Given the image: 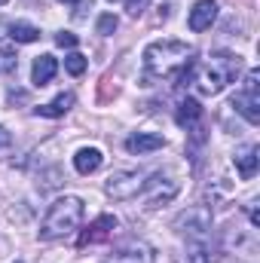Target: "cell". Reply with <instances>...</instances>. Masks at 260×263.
Listing matches in <instances>:
<instances>
[{"label":"cell","mask_w":260,"mask_h":263,"mask_svg":"<svg viewBox=\"0 0 260 263\" xmlns=\"http://www.w3.org/2000/svg\"><path fill=\"white\" fill-rule=\"evenodd\" d=\"M193 46L184 40H153L144 49V80L162 83V80H184L193 73Z\"/></svg>","instance_id":"1"},{"label":"cell","mask_w":260,"mask_h":263,"mask_svg":"<svg viewBox=\"0 0 260 263\" xmlns=\"http://www.w3.org/2000/svg\"><path fill=\"white\" fill-rule=\"evenodd\" d=\"M242 70V59L233 52H214L205 65L193 67V83L202 95H220Z\"/></svg>","instance_id":"2"},{"label":"cell","mask_w":260,"mask_h":263,"mask_svg":"<svg viewBox=\"0 0 260 263\" xmlns=\"http://www.w3.org/2000/svg\"><path fill=\"white\" fill-rule=\"evenodd\" d=\"M83 199L80 196H62L55 199L40 223V239L43 242H55V239H65L73 230H80L83 223Z\"/></svg>","instance_id":"3"},{"label":"cell","mask_w":260,"mask_h":263,"mask_svg":"<svg viewBox=\"0 0 260 263\" xmlns=\"http://www.w3.org/2000/svg\"><path fill=\"white\" fill-rule=\"evenodd\" d=\"M175 230L181 236H190V239H205L208 230H211V208L208 205H193V208L181 211L178 220H175Z\"/></svg>","instance_id":"4"},{"label":"cell","mask_w":260,"mask_h":263,"mask_svg":"<svg viewBox=\"0 0 260 263\" xmlns=\"http://www.w3.org/2000/svg\"><path fill=\"white\" fill-rule=\"evenodd\" d=\"M144 187V172H117L107 178L104 190L114 199H135Z\"/></svg>","instance_id":"5"},{"label":"cell","mask_w":260,"mask_h":263,"mask_svg":"<svg viewBox=\"0 0 260 263\" xmlns=\"http://www.w3.org/2000/svg\"><path fill=\"white\" fill-rule=\"evenodd\" d=\"M141 193L147 196V208H156L159 202L165 205V202L175 199V193H178V181H172V178H165V175L159 172V175H153L150 181H144Z\"/></svg>","instance_id":"6"},{"label":"cell","mask_w":260,"mask_h":263,"mask_svg":"<svg viewBox=\"0 0 260 263\" xmlns=\"http://www.w3.org/2000/svg\"><path fill=\"white\" fill-rule=\"evenodd\" d=\"M153 260H156V254H153V248L147 242H126L104 263H153Z\"/></svg>","instance_id":"7"},{"label":"cell","mask_w":260,"mask_h":263,"mask_svg":"<svg viewBox=\"0 0 260 263\" xmlns=\"http://www.w3.org/2000/svg\"><path fill=\"white\" fill-rule=\"evenodd\" d=\"M217 3L214 0H196V6L190 9V15H187V25H190V31H208L214 22H217Z\"/></svg>","instance_id":"8"},{"label":"cell","mask_w":260,"mask_h":263,"mask_svg":"<svg viewBox=\"0 0 260 263\" xmlns=\"http://www.w3.org/2000/svg\"><path fill=\"white\" fill-rule=\"evenodd\" d=\"M162 147H165V138L156 135V132H138V135L126 138V150L135 153V156H147V153H156Z\"/></svg>","instance_id":"9"},{"label":"cell","mask_w":260,"mask_h":263,"mask_svg":"<svg viewBox=\"0 0 260 263\" xmlns=\"http://www.w3.org/2000/svg\"><path fill=\"white\" fill-rule=\"evenodd\" d=\"M114 230H117V217H114V214H101V217H95V220L86 227V233L80 236V248H86V245H95V242L107 239Z\"/></svg>","instance_id":"10"},{"label":"cell","mask_w":260,"mask_h":263,"mask_svg":"<svg viewBox=\"0 0 260 263\" xmlns=\"http://www.w3.org/2000/svg\"><path fill=\"white\" fill-rule=\"evenodd\" d=\"M230 107H233L236 114H242L251 126H257V123H260V95H251V92H236V95H233V101H230Z\"/></svg>","instance_id":"11"},{"label":"cell","mask_w":260,"mask_h":263,"mask_svg":"<svg viewBox=\"0 0 260 263\" xmlns=\"http://www.w3.org/2000/svg\"><path fill=\"white\" fill-rule=\"evenodd\" d=\"M55 73H59L55 55H37V59H34V67H31V83H34L37 89H40V86H49Z\"/></svg>","instance_id":"12"},{"label":"cell","mask_w":260,"mask_h":263,"mask_svg":"<svg viewBox=\"0 0 260 263\" xmlns=\"http://www.w3.org/2000/svg\"><path fill=\"white\" fill-rule=\"evenodd\" d=\"M101 162H104V153H101L98 147H80V150L73 153V168H77L80 175H92V172H98Z\"/></svg>","instance_id":"13"},{"label":"cell","mask_w":260,"mask_h":263,"mask_svg":"<svg viewBox=\"0 0 260 263\" xmlns=\"http://www.w3.org/2000/svg\"><path fill=\"white\" fill-rule=\"evenodd\" d=\"M257 153H260L257 144H245L242 150H236V168H239V175H242L245 181H251V178L257 175V162H260Z\"/></svg>","instance_id":"14"},{"label":"cell","mask_w":260,"mask_h":263,"mask_svg":"<svg viewBox=\"0 0 260 263\" xmlns=\"http://www.w3.org/2000/svg\"><path fill=\"white\" fill-rule=\"evenodd\" d=\"M199 120H202L199 101H196V98H184V101L178 104V123H181L184 129H199Z\"/></svg>","instance_id":"15"},{"label":"cell","mask_w":260,"mask_h":263,"mask_svg":"<svg viewBox=\"0 0 260 263\" xmlns=\"http://www.w3.org/2000/svg\"><path fill=\"white\" fill-rule=\"evenodd\" d=\"M70 107H73V92H62L55 101L40 104V107H37V117H49V120H55V117H65Z\"/></svg>","instance_id":"16"},{"label":"cell","mask_w":260,"mask_h":263,"mask_svg":"<svg viewBox=\"0 0 260 263\" xmlns=\"http://www.w3.org/2000/svg\"><path fill=\"white\" fill-rule=\"evenodd\" d=\"M9 37L15 43H34V40H40V28H34L31 22H12L9 25Z\"/></svg>","instance_id":"17"},{"label":"cell","mask_w":260,"mask_h":263,"mask_svg":"<svg viewBox=\"0 0 260 263\" xmlns=\"http://www.w3.org/2000/svg\"><path fill=\"white\" fill-rule=\"evenodd\" d=\"M86 65H89V62H86V55H80V52H70L65 59V67H67L70 77H80V73L86 70Z\"/></svg>","instance_id":"18"},{"label":"cell","mask_w":260,"mask_h":263,"mask_svg":"<svg viewBox=\"0 0 260 263\" xmlns=\"http://www.w3.org/2000/svg\"><path fill=\"white\" fill-rule=\"evenodd\" d=\"M117 25H120V22H117V15H114V12H104V15L98 18V34L110 37V34L117 31Z\"/></svg>","instance_id":"19"},{"label":"cell","mask_w":260,"mask_h":263,"mask_svg":"<svg viewBox=\"0 0 260 263\" xmlns=\"http://www.w3.org/2000/svg\"><path fill=\"white\" fill-rule=\"evenodd\" d=\"M15 65H18L15 52H12V49H0V73H9V70H15Z\"/></svg>","instance_id":"20"},{"label":"cell","mask_w":260,"mask_h":263,"mask_svg":"<svg viewBox=\"0 0 260 263\" xmlns=\"http://www.w3.org/2000/svg\"><path fill=\"white\" fill-rule=\"evenodd\" d=\"M55 43L65 46V49H73L80 40H77V34H70V31H59V34H55Z\"/></svg>","instance_id":"21"},{"label":"cell","mask_w":260,"mask_h":263,"mask_svg":"<svg viewBox=\"0 0 260 263\" xmlns=\"http://www.w3.org/2000/svg\"><path fill=\"white\" fill-rule=\"evenodd\" d=\"M123 3H126L129 15H135V18H138V15H141V12L147 9V3H150V0H123Z\"/></svg>","instance_id":"22"},{"label":"cell","mask_w":260,"mask_h":263,"mask_svg":"<svg viewBox=\"0 0 260 263\" xmlns=\"http://www.w3.org/2000/svg\"><path fill=\"white\" fill-rule=\"evenodd\" d=\"M6 141H9V135H6V129H0V147H6Z\"/></svg>","instance_id":"23"},{"label":"cell","mask_w":260,"mask_h":263,"mask_svg":"<svg viewBox=\"0 0 260 263\" xmlns=\"http://www.w3.org/2000/svg\"><path fill=\"white\" fill-rule=\"evenodd\" d=\"M59 3H70V6H73V3H80V0H59Z\"/></svg>","instance_id":"24"},{"label":"cell","mask_w":260,"mask_h":263,"mask_svg":"<svg viewBox=\"0 0 260 263\" xmlns=\"http://www.w3.org/2000/svg\"><path fill=\"white\" fill-rule=\"evenodd\" d=\"M0 34H3V22H0Z\"/></svg>","instance_id":"25"},{"label":"cell","mask_w":260,"mask_h":263,"mask_svg":"<svg viewBox=\"0 0 260 263\" xmlns=\"http://www.w3.org/2000/svg\"><path fill=\"white\" fill-rule=\"evenodd\" d=\"M3 3H6V0H0V6H3Z\"/></svg>","instance_id":"26"}]
</instances>
